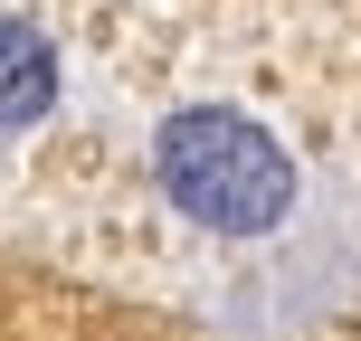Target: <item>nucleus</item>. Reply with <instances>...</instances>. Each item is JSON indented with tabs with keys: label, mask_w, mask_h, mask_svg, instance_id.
<instances>
[{
	"label": "nucleus",
	"mask_w": 361,
	"mask_h": 341,
	"mask_svg": "<svg viewBox=\"0 0 361 341\" xmlns=\"http://www.w3.org/2000/svg\"><path fill=\"white\" fill-rule=\"evenodd\" d=\"M152 171H162L171 209L200 218V228H219V237L276 228V218H286V199H295V162L247 124V114H219V105L171 114L162 143H152Z\"/></svg>",
	"instance_id": "obj_1"
},
{
	"label": "nucleus",
	"mask_w": 361,
	"mask_h": 341,
	"mask_svg": "<svg viewBox=\"0 0 361 341\" xmlns=\"http://www.w3.org/2000/svg\"><path fill=\"white\" fill-rule=\"evenodd\" d=\"M57 95V57L38 29H19V19H0V124H38Z\"/></svg>",
	"instance_id": "obj_2"
}]
</instances>
